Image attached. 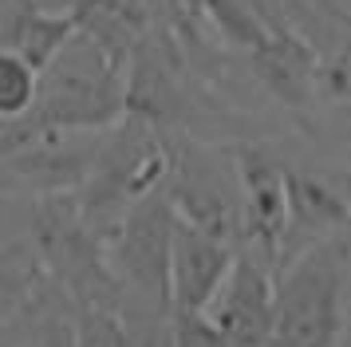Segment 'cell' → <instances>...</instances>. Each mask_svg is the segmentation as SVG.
Wrapping results in <instances>:
<instances>
[{"label":"cell","mask_w":351,"mask_h":347,"mask_svg":"<svg viewBox=\"0 0 351 347\" xmlns=\"http://www.w3.org/2000/svg\"><path fill=\"white\" fill-rule=\"evenodd\" d=\"M130 115V71L75 32L40 75V99L24 119L4 123V142L32 134H103Z\"/></svg>","instance_id":"1"},{"label":"cell","mask_w":351,"mask_h":347,"mask_svg":"<svg viewBox=\"0 0 351 347\" xmlns=\"http://www.w3.org/2000/svg\"><path fill=\"white\" fill-rule=\"evenodd\" d=\"M166 174H170V134L138 115H127L119 126L103 130L95 166L75 189V205L95 237L111 241L119 225L130 217V209L166 186Z\"/></svg>","instance_id":"2"},{"label":"cell","mask_w":351,"mask_h":347,"mask_svg":"<svg viewBox=\"0 0 351 347\" xmlns=\"http://www.w3.org/2000/svg\"><path fill=\"white\" fill-rule=\"evenodd\" d=\"M351 308V233L300 252L276 272L272 347H343Z\"/></svg>","instance_id":"3"},{"label":"cell","mask_w":351,"mask_h":347,"mask_svg":"<svg viewBox=\"0 0 351 347\" xmlns=\"http://www.w3.org/2000/svg\"><path fill=\"white\" fill-rule=\"evenodd\" d=\"M166 193L186 225L241 249V174L233 150L221 154L190 134H170Z\"/></svg>","instance_id":"4"},{"label":"cell","mask_w":351,"mask_h":347,"mask_svg":"<svg viewBox=\"0 0 351 347\" xmlns=\"http://www.w3.org/2000/svg\"><path fill=\"white\" fill-rule=\"evenodd\" d=\"M178 209L170 202L166 186L154 189L146 202L130 209V217L119 225V233L107 241V256L119 284L146 308H162L170 315V261H174L178 237Z\"/></svg>","instance_id":"5"},{"label":"cell","mask_w":351,"mask_h":347,"mask_svg":"<svg viewBox=\"0 0 351 347\" xmlns=\"http://www.w3.org/2000/svg\"><path fill=\"white\" fill-rule=\"evenodd\" d=\"M241 174V252H249L256 261L276 272L280 252H285V233H288V174L269 146H233Z\"/></svg>","instance_id":"6"},{"label":"cell","mask_w":351,"mask_h":347,"mask_svg":"<svg viewBox=\"0 0 351 347\" xmlns=\"http://www.w3.org/2000/svg\"><path fill=\"white\" fill-rule=\"evenodd\" d=\"M233 347H272L276 331V272L265 261L241 252L225 288L206 308Z\"/></svg>","instance_id":"7"},{"label":"cell","mask_w":351,"mask_h":347,"mask_svg":"<svg viewBox=\"0 0 351 347\" xmlns=\"http://www.w3.org/2000/svg\"><path fill=\"white\" fill-rule=\"evenodd\" d=\"M237 256V245L178 221L174 261H170V304H174V312H206L225 288Z\"/></svg>","instance_id":"8"},{"label":"cell","mask_w":351,"mask_h":347,"mask_svg":"<svg viewBox=\"0 0 351 347\" xmlns=\"http://www.w3.org/2000/svg\"><path fill=\"white\" fill-rule=\"evenodd\" d=\"M343 233H351V205L343 202V193L332 178H316L304 170L288 174V233L280 268L288 261H296L300 252L316 249L324 241H335Z\"/></svg>","instance_id":"9"},{"label":"cell","mask_w":351,"mask_h":347,"mask_svg":"<svg viewBox=\"0 0 351 347\" xmlns=\"http://www.w3.org/2000/svg\"><path fill=\"white\" fill-rule=\"evenodd\" d=\"M67 8L83 36H91L127 71L158 32H170L158 0H67Z\"/></svg>","instance_id":"10"},{"label":"cell","mask_w":351,"mask_h":347,"mask_svg":"<svg viewBox=\"0 0 351 347\" xmlns=\"http://www.w3.org/2000/svg\"><path fill=\"white\" fill-rule=\"evenodd\" d=\"M75 16L71 8H56L48 0H4L0 4V36L4 51L28 60L36 71H48V63L75 40Z\"/></svg>","instance_id":"11"},{"label":"cell","mask_w":351,"mask_h":347,"mask_svg":"<svg viewBox=\"0 0 351 347\" xmlns=\"http://www.w3.org/2000/svg\"><path fill=\"white\" fill-rule=\"evenodd\" d=\"M40 75L28 60H20L12 51H0V115L4 123L24 119L40 99Z\"/></svg>","instance_id":"12"},{"label":"cell","mask_w":351,"mask_h":347,"mask_svg":"<svg viewBox=\"0 0 351 347\" xmlns=\"http://www.w3.org/2000/svg\"><path fill=\"white\" fill-rule=\"evenodd\" d=\"M316 99L351 107V28H343L328 47H319V75H316Z\"/></svg>","instance_id":"13"},{"label":"cell","mask_w":351,"mask_h":347,"mask_svg":"<svg viewBox=\"0 0 351 347\" xmlns=\"http://www.w3.org/2000/svg\"><path fill=\"white\" fill-rule=\"evenodd\" d=\"M332 182L339 186V193H343V202L351 205V166H348V170H339V174L332 178Z\"/></svg>","instance_id":"14"},{"label":"cell","mask_w":351,"mask_h":347,"mask_svg":"<svg viewBox=\"0 0 351 347\" xmlns=\"http://www.w3.org/2000/svg\"><path fill=\"white\" fill-rule=\"evenodd\" d=\"M48 4H51V0H48Z\"/></svg>","instance_id":"15"}]
</instances>
